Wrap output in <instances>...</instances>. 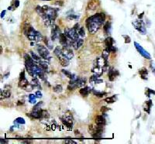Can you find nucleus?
Here are the masks:
<instances>
[{
  "instance_id": "nucleus-1",
  "label": "nucleus",
  "mask_w": 155,
  "mask_h": 144,
  "mask_svg": "<svg viewBox=\"0 0 155 144\" xmlns=\"http://www.w3.org/2000/svg\"><path fill=\"white\" fill-rule=\"evenodd\" d=\"M106 20L104 13H96L86 20V27L89 32L92 34H95L100 29L103 23Z\"/></svg>"
},
{
  "instance_id": "nucleus-2",
  "label": "nucleus",
  "mask_w": 155,
  "mask_h": 144,
  "mask_svg": "<svg viewBox=\"0 0 155 144\" xmlns=\"http://www.w3.org/2000/svg\"><path fill=\"white\" fill-rule=\"evenodd\" d=\"M23 33H24L25 36L30 41L37 42V41H40L42 39V35L40 34V33L34 30V28L33 26H30L29 24H25L24 25Z\"/></svg>"
},
{
  "instance_id": "nucleus-3",
  "label": "nucleus",
  "mask_w": 155,
  "mask_h": 144,
  "mask_svg": "<svg viewBox=\"0 0 155 144\" xmlns=\"http://www.w3.org/2000/svg\"><path fill=\"white\" fill-rule=\"evenodd\" d=\"M54 53L57 56V59H58L59 62L60 64L62 65L63 67H68L69 65V59L66 57L64 55L62 51V49L60 48L59 47H57L55 48V50H54Z\"/></svg>"
},
{
  "instance_id": "nucleus-4",
  "label": "nucleus",
  "mask_w": 155,
  "mask_h": 144,
  "mask_svg": "<svg viewBox=\"0 0 155 144\" xmlns=\"http://www.w3.org/2000/svg\"><path fill=\"white\" fill-rule=\"evenodd\" d=\"M18 86L20 88H22V89H24L26 92H31L33 89V88H34L33 85L31 83H30L26 78L20 79L18 83Z\"/></svg>"
},
{
  "instance_id": "nucleus-5",
  "label": "nucleus",
  "mask_w": 155,
  "mask_h": 144,
  "mask_svg": "<svg viewBox=\"0 0 155 144\" xmlns=\"http://www.w3.org/2000/svg\"><path fill=\"white\" fill-rule=\"evenodd\" d=\"M37 51H38V54L40 57L43 58L44 60H50V52H49L48 49L45 47L44 46L38 45V47H37Z\"/></svg>"
},
{
  "instance_id": "nucleus-6",
  "label": "nucleus",
  "mask_w": 155,
  "mask_h": 144,
  "mask_svg": "<svg viewBox=\"0 0 155 144\" xmlns=\"http://www.w3.org/2000/svg\"><path fill=\"white\" fill-rule=\"evenodd\" d=\"M133 26H134V28L138 31V32L140 33L141 34H144L147 33V30H146L145 27V24L142 21V20H135L132 23Z\"/></svg>"
},
{
  "instance_id": "nucleus-7",
  "label": "nucleus",
  "mask_w": 155,
  "mask_h": 144,
  "mask_svg": "<svg viewBox=\"0 0 155 144\" xmlns=\"http://www.w3.org/2000/svg\"><path fill=\"white\" fill-rule=\"evenodd\" d=\"M65 33L69 39L71 40H79V32L77 31L76 29L73 28H67L65 30Z\"/></svg>"
},
{
  "instance_id": "nucleus-8",
  "label": "nucleus",
  "mask_w": 155,
  "mask_h": 144,
  "mask_svg": "<svg viewBox=\"0 0 155 144\" xmlns=\"http://www.w3.org/2000/svg\"><path fill=\"white\" fill-rule=\"evenodd\" d=\"M43 9L44 10V13L47 16H48L53 20H55L57 15V10L56 9L51 8V7L48 6H43Z\"/></svg>"
},
{
  "instance_id": "nucleus-9",
  "label": "nucleus",
  "mask_w": 155,
  "mask_h": 144,
  "mask_svg": "<svg viewBox=\"0 0 155 144\" xmlns=\"http://www.w3.org/2000/svg\"><path fill=\"white\" fill-rule=\"evenodd\" d=\"M51 27H52V29H51V40L55 41L57 39L59 38L61 33H60V28L57 25L54 24Z\"/></svg>"
},
{
  "instance_id": "nucleus-10",
  "label": "nucleus",
  "mask_w": 155,
  "mask_h": 144,
  "mask_svg": "<svg viewBox=\"0 0 155 144\" xmlns=\"http://www.w3.org/2000/svg\"><path fill=\"white\" fill-rule=\"evenodd\" d=\"M134 45H135V47H136V49L137 50V51H138V52H139L140 54L143 57L146 58V59H151V54L147 52V50H144V49H143V48L142 47H141L140 45L138 44V43L135 42V43H134Z\"/></svg>"
},
{
  "instance_id": "nucleus-11",
  "label": "nucleus",
  "mask_w": 155,
  "mask_h": 144,
  "mask_svg": "<svg viewBox=\"0 0 155 144\" xmlns=\"http://www.w3.org/2000/svg\"><path fill=\"white\" fill-rule=\"evenodd\" d=\"M62 51L64 55H65L68 59H69V60H71V59L74 57V53H73V51L71 50V49L70 47H68V46L64 47L62 49Z\"/></svg>"
},
{
  "instance_id": "nucleus-12",
  "label": "nucleus",
  "mask_w": 155,
  "mask_h": 144,
  "mask_svg": "<svg viewBox=\"0 0 155 144\" xmlns=\"http://www.w3.org/2000/svg\"><path fill=\"white\" fill-rule=\"evenodd\" d=\"M61 121H62L63 124L65 125V126H67L68 128L72 129L73 120L71 116H65V118L61 119Z\"/></svg>"
},
{
  "instance_id": "nucleus-13",
  "label": "nucleus",
  "mask_w": 155,
  "mask_h": 144,
  "mask_svg": "<svg viewBox=\"0 0 155 144\" xmlns=\"http://www.w3.org/2000/svg\"><path fill=\"white\" fill-rule=\"evenodd\" d=\"M119 74V73L118 71L115 70V69H113V68H110L109 70V72H108V76H109V81H114L116 77L118 76Z\"/></svg>"
},
{
  "instance_id": "nucleus-14",
  "label": "nucleus",
  "mask_w": 155,
  "mask_h": 144,
  "mask_svg": "<svg viewBox=\"0 0 155 144\" xmlns=\"http://www.w3.org/2000/svg\"><path fill=\"white\" fill-rule=\"evenodd\" d=\"M106 123V119L104 118V116H97L95 117V124L98 125V126H104Z\"/></svg>"
},
{
  "instance_id": "nucleus-15",
  "label": "nucleus",
  "mask_w": 155,
  "mask_h": 144,
  "mask_svg": "<svg viewBox=\"0 0 155 144\" xmlns=\"http://www.w3.org/2000/svg\"><path fill=\"white\" fill-rule=\"evenodd\" d=\"M92 71L94 73V74H97V75H99V76H101V75H103V68H101V67L98 66L96 64H94L93 65V68L92 69Z\"/></svg>"
},
{
  "instance_id": "nucleus-16",
  "label": "nucleus",
  "mask_w": 155,
  "mask_h": 144,
  "mask_svg": "<svg viewBox=\"0 0 155 144\" xmlns=\"http://www.w3.org/2000/svg\"><path fill=\"white\" fill-rule=\"evenodd\" d=\"M24 60H25V64L30 65V66H33V65L35 64L34 63L35 60H33L32 57H30L28 54H24Z\"/></svg>"
},
{
  "instance_id": "nucleus-17",
  "label": "nucleus",
  "mask_w": 155,
  "mask_h": 144,
  "mask_svg": "<svg viewBox=\"0 0 155 144\" xmlns=\"http://www.w3.org/2000/svg\"><path fill=\"white\" fill-rule=\"evenodd\" d=\"M68 36L65 35V33H60V36H59V41L60 44L62 45L63 47L68 46Z\"/></svg>"
},
{
  "instance_id": "nucleus-18",
  "label": "nucleus",
  "mask_w": 155,
  "mask_h": 144,
  "mask_svg": "<svg viewBox=\"0 0 155 144\" xmlns=\"http://www.w3.org/2000/svg\"><path fill=\"white\" fill-rule=\"evenodd\" d=\"M84 44V40L82 39H79L77 40H72V46L74 47L75 50H78L82 46V44Z\"/></svg>"
},
{
  "instance_id": "nucleus-19",
  "label": "nucleus",
  "mask_w": 155,
  "mask_h": 144,
  "mask_svg": "<svg viewBox=\"0 0 155 144\" xmlns=\"http://www.w3.org/2000/svg\"><path fill=\"white\" fill-rule=\"evenodd\" d=\"M0 95H1V100L4 99V98H8L11 96V92L8 89H5V90H2L1 89L0 91Z\"/></svg>"
},
{
  "instance_id": "nucleus-20",
  "label": "nucleus",
  "mask_w": 155,
  "mask_h": 144,
  "mask_svg": "<svg viewBox=\"0 0 155 144\" xmlns=\"http://www.w3.org/2000/svg\"><path fill=\"white\" fill-rule=\"evenodd\" d=\"M113 44H114V40H113V39L112 38V37H110V36L107 37V38L105 40V45L106 47V49L109 50V49H110L111 47H113Z\"/></svg>"
},
{
  "instance_id": "nucleus-21",
  "label": "nucleus",
  "mask_w": 155,
  "mask_h": 144,
  "mask_svg": "<svg viewBox=\"0 0 155 144\" xmlns=\"http://www.w3.org/2000/svg\"><path fill=\"white\" fill-rule=\"evenodd\" d=\"M75 81H76V84L78 88H82L85 84L86 83V79L85 78H77L75 79Z\"/></svg>"
},
{
  "instance_id": "nucleus-22",
  "label": "nucleus",
  "mask_w": 155,
  "mask_h": 144,
  "mask_svg": "<svg viewBox=\"0 0 155 144\" xmlns=\"http://www.w3.org/2000/svg\"><path fill=\"white\" fill-rule=\"evenodd\" d=\"M139 74L142 79H143V80H147V78H147V77H148V71H147V70L145 68H141L140 70L139 71Z\"/></svg>"
},
{
  "instance_id": "nucleus-23",
  "label": "nucleus",
  "mask_w": 155,
  "mask_h": 144,
  "mask_svg": "<svg viewBox=\"0 0 155 144\" xmlns=\"http://www.w3.org/2000/svg\"><path fill=\"white\" fill-rule=\"evenodd\" d=\"M80 94L83 96V97H87L89 95V94L91 92V88L89 87H85L80 89Z\"/></svg>"
},
{
  "instance_id": "nucleus-24",
  "label": "nucleus",
  "mask_w": 155,
  "mask_h": 144,
  "mask_svg": "<svg viewBox=\"0 0 155 144\" xmlns=\"http://www.w3.org/2000/svg\"><path fill=\"white\" fill-rule=\"evenodd\" d=\"M37 63H38L39 66L44 70V72L48 71V64H47V62L44 61V60H40V61H38Z\"/></svg>"
},
{
  "instance_id": "nucleus-25",
  "label": "nucleus",
  "mask_w": 155,
  "mask_h": 144,
  "mask_svg": "<svg viewBox=\"0 0 155 144\" xmlns=\"http://www.w3.org/2000/svg\"><path fill=\"white\" fill-rule=\"evenodd\" d=\"M152 105H153V102H152V101L151 100L147 101V102H146L145 106H144L143 109H144V111L147 112L148 114H150V110H151V108L152 107Z\"/></svg>"
},
{
  "instance_id": "nucleus-26",
  "label": "nucleus",
  "mask_w": 155,
  "mask_h": 144,
  "mask_svg": "<svg viewBox=\"0 0 155 144\" xmlns=\"http://www.w3.org/2000/svg\"><path fill=\"white\" fill-rule=\"evenodd\" d=\"M103 30L104 32L106 34H109L111 33V23L110 22H106L103 26Z\"/></svg>"
},
{
  "instance_id": "nucleus-27",
  "label": "nucleus",
  "mask_w": 155,
  "mask_h": 144,
  "mask_svg": "<svg viewBox=\"0 0 155 144\" xmlns=\"http://www.w3.org/2000/svg\"><path fill=\"white\" fill-rule=\"evenodd\" d=\"M62 72H63V73H64V74H65V75H66L67 77H68V78H70L71 80H75V79H76V78H75V74H71V72H69L68 71L63 69Z\"/></svg>"
},
{
  "instance_id": "nucleus-28",
  "label": "nucleus",
  "mask_w": 155,
  "mask_h": 144,
  "mask_svg": "<svg viewBox=\"0 0 155 144\" xmlns=\"http://www.w3.org/2000/svg\"><path fill=\"white\" fill-rule=\"evenodd\" d=\"M31 84L33 85V87H34V88H38L39 89H41V86H40V82H39V80L36 78V77L33 78L32 83H31Z\"/></svg>"
},
{
  "instance_id": "nucleus-29",
  "label": "nucleus",
  "mask_w": 155,
  "mask_h": 144,
  "mask_svg": "<svg viewBox=\"0 0 155 144\" xmlns=\"http://www.w3.org/2000/svg\"><path fill=\"white\" fill-rule=\"evenodd\" d=\"M53 91L55 92V93H61L63 92V87L60 85V84H57L55 85L54 88H53Z\"/></svg>"
},
{
  "instance_id": "nucleus-30",
  "label": "nucleus",
  "mask_w": 155,
  "mask_h": 144,
  "mask_svg": "<svg viewBox=\"0 0 155 144\" xmlns=\"http://www.w3.org/2000/svg\"><path fill=\"white\" fill-rule=\"evenodd\" d=\"M92 92H93V94L95 95V96H97V97H99V98H103V96H105V95H107L106 92H98V91L95 90V89H94V90H93Z\"/></svg>"
},
{
  "instance_id": "nucleus-31",
  "label": "nucleus",
  "mask_w": 155,
  "mask_h": 144,
  "mask_svg": "<svg viewBox=\"0 0 155 144\" xmlns=\"http://www.w3.org/2000/svg\"><path fill=\"white\" fill-rule=\"evenodd\" d=\"M116 97V95H113V96H111V97H109V98H105V99H104V101H105L106 102H107V103H109V104H111V103H113V102H115Z\"/></svg>"
},
{
  "instance_id": "nucleus-32",
  "label": "nucleus",
  "mask_w": 155,
  "mask_h": 144,
  "mask_svg": "<svg viewBox=\"0 0 155 144\" xmlns=\"http://www.w3.org/2000/svg\"><path fill=\"white\" fill-rule=\"evenodd\" d=\"M36 95H34L33 94H30V95H29V100H30V103H32V104H36Z\"/></svg>"
},
{
  "instance_id": "nucleus-33",
  "label": "nucleus",
  "mask_w": 155,
  "mask_h": 144,
  "mask_svg": "<svg viewBox=\"0 0 155 144\" xmlns=\"http://www.w3.org/2000/svg\"><path fill=\"white\" fill-rule=\"evenodd\" d=\"M36 11L40 16H42L43 14H44V9H43V7H40V6H36Z\"/></svg>"
},
{
  "instance_id": "nucleus-34",
  "label": "nucleus",
  "mask_w": 155,
  "mask_h": 144,
  "mask_svg": "<svg viewBox=\"0 0 155 144\" xmlns=\"http://www.w3.org/2000/svg\"><path fill=\"white\" fill-rule=\"evenodd\" d=\"M109 51L108 50H103V54H102V57H103L105 60H108V57H109Z\"/></svg>"
},
{
  "instance_id": "nucleus-35",
  "label": "nucleus",
  "mask_w": 155,
  "mask_h": 144,
  "mask_svg": "<svg viewBox=\"0 0 155 144\" xmlns=\"http://www.w3.org/2000/svg\"><path fill=\"white\" fill-rule=\"evenodd\" d=\"M30 54H31V57H32L33 59V60H34L35 61H36V62H38V61H40V57L37 56V55H36V54H35V53L33 52V51H31V52H30Z\"/></svg>"
},
{
  "instance_id": "nucleus-36",
  "label": "nucleus",
  "mask_w": 155,
  "mask_h": 144,
  "mask_svg": "<svg viewBox=\"0 0 155 144\" xmlns=\"http://www.w3.org/2000/svg\"><path fill=\"white\" fill-rule=\"evenodd\" d=\"M15 122L18 123V124H25V120L23 118L19 117V118L16 119V120H15Z\"/></svg>"
},
{
  "instance_id": "nucleus-37",
  "label": "nucleus",
  "mask_w": 155,
  "mask_h": 144,
  "mask_svg": "<svg viewBox=\"0 0 155 144\" xmlns=\"http://www.w3.org/2000/svg\"><path fill=\"white\" fill-rule=\"evenodd\" d=\"M109 110H110V108H107V107H106V106H103V107H101L100 111L103 115L106 114V112H108Z\"/></svg>"
},
{
  "instance_id": "nucleus-38",
  "label": "nucleus",
  "mask_w": 155,
  "mask_h": 144,
  "mask_svg": "<svg viewBox=\"0 0 155 144\" xmlns=\"http://www.w3.org/2000/svg\"><path fill=\"white\" fill-rule=\"evenodd\" d=\"M79 36H85V30H84L83 27H80V28L79 29Z\"/></svg>"
},
{
  "instance_id": "nucleus-39",
  "label": "nucleus",
  "mask_w": 155,
  "mask_h": 144,
  "mask_svg": "<svg viewBox=\"0 0 155 144\" xmlns=\"http://www.w3.org/2000/svg\"><path fill=\"white\" fill-rule=\"evenodd\" d=\"M123 37L125 39V44H130L131 42V39L128 35H123Z\"/></svg>"
},
{
  "instance_id": "nucleus-40",
  "label": "nucleus",
  "mask_w": 155,
  "mask_h": 144,
  "mask_svg": "<svg viewBox=\"0 0 155 144\" xmlns=\"http://www.w3.org/2000/svg\"><path fill=\"white\" fill-rule=\"evenodd\" d=\"M92 136L94 138H101L103 136V134H102V132H95V133L92 134Z\"/></svg>"
},
{
  "instance_id": "nucleus-41",
  "label": "nucleus",
  "mask_w": 155,
  "mask_h": 144,
  "mask_svg": "<svg viewBox=\"0 0 155 144\" xmlns=\"http://www.w3.org/2000/svg\"><path fill=\"white\" fill-rule=\"evenodd\" d=\"M151 94L155 95V92L153 90H151V89H150V88H147V92H146V95H147V97H150Z\"/></svg>"
},
{
  "instance_id": "nucleus-42",
  "label": "nucleus",
  "mask_w": 155,
  "mask_h": 144,
  "mask_svg": "<svg viewBox=\"0 0 155 144\" xmlns=\"http://www.w3.org/2000/svg\"><path fill=\"white\" fill-rule=\"evenodd\" d=\"M44 41L45 44H46L47 46L48 47H50V48H52V47H51V44H50V43H49V41H48V39L47 38V37H44Z\"/></svg>"
},
{
  "instance_id": "nucleus-43",
  "label": "nucleus",
  "mask_w": 155,
  "mask_h": 144,
  "mask_svg": "<svg viewBox=\"0 0 155 144\" xmlns=\"http://www.w3.org/2000/svg\"><path fill=\"white\" fill-rule=\"evenodd\" d=\"M79 18V16H75V15H70V16H68V19L70 20H77V19Z\"/></svg>"
},
{
  "instance_id": "nucleus-44",
  "label": "nucleus",
  "mask_w": 155,
  "mask_h": 144,
  "mask_svg": "<svg viewBox=\"0 0 155 144\" xmlns=\"http://www.w3.org/2000/svg\"><path fill=\"white\" fill-rule=\"evenodd\" d=\"M35 95H36V98H42V93L40 92V91H36V93H35Z\"/></svg>"
},
{
  "instance_id": "nucleus-45",
  "label": "nucleus",
  "mask_w": 155,
  "mask_h": 144,
  "mask_svg": "<svg viewBox=\"0 0 155 144\" xmlns=\"http://www.w3.org/2000/svg\"><path fill=\"white\" fill-rule=\"evenodd\" d=\"M12 6H13L14 9L19 7V6H20V2H19V0H16V1H14V3H13Z\"/></svg>"
},
{
  "instance_id": "nucleus-46",
  "label": "nucleus",
  "mask_w": 155,
  "mask_h": 144,
  "mask_svg": "<svg viewBox=\"0 0 155 144\" xmlns=\"http://www.w3.org/2000/svg\"><path fill=\"white\" fill-rule=\"evenodd\" d=\"M64 143H76V142L74 140H64Z\"/></svg>"
},
{
  "instance_id": "nucleus-47",
  "label": "nucleus",
  "mask_w": 155,
  "mask_h": 144,
  "mask_svg": "<svg viewBox=\"0 0 155 144\" xmlns=\"http://www.w3.org/2000/svg\"><path fill=\"white\" fill-rule=\"evenodd\" d=\"M26 78V77H25V72L23 71L21 72L20 74V79H21V78Z\"/></svg>"
},
{
  "instance_id": "nucleus-48",
  "label": "nucleus",
  "mask_w": 155,
  "mask_h": 144,
  "mask_svg": "<svg viewBox=\"0 0 155 144\" xmlns=\"http://www.w3.org/2000/svg\"><path fill=\"white\" fill-rule=\"evenodd\" d=\"M74 28L76 29V30H79V29L80 28V27H79V23H76V24H75V26H74Z\"/></svg>"
},
{
  "instance_id": "nucleus-49",
  "label": "nucleus",
  "mask_w": 155,
  "mask_h": 144,
  "mask_svg": "<svg viewBox=\"0 0 155 144\" xmlns=\"http://www.w3.org/2000/svg\"><path fill=\"white\" fill-rule=\"evenodd\" d=\"M5 14H6V11H2V13H1V17H2V18H3V17L5 16Z\"/></svg>"
},
{
  "instance_id": "nucleus-50",
  "label": "nucleus",
  "mask_w": 155,
  "mask_h": 144,
  "mask_svg": "<svg viewBox=\"0 0 155 144\" xmlns=\"http://www.w3.org/2000/svg\"><path fill=\"white\" fill-rule=\"evenodd\" d=\"M8 143L6 140H2V139H1V143Z\"/></svg>"
},
{
  "instance_id": "nucleus-51",
  "label": "nucleus",
  "mask_w": 155,
  "mask_h": 144,
  "mask_svg": "<svg viewBox=\"0 0 155 144\" xmlns=\"http://www.w3.org/2000/svg\"><path fill=\"white\" fill-rule=\"evenodd\" d=\"M23 143H31V141H30V140H25V141H23Z\"/></svg>"
},
{
  "instance_id": "nucleus-52",
  "label": "nucleus",
  "mask_w": 155,
  "mask_h": 144,
  "mask_svg": "<svg viewBox=\"0 0 155 144\" xmlns=\"http://www.w3.org/2000/svg\"><path fill=\"white\" fill-rule=\"evenodd\" d=\"M143 12H142L141 14L139 15V19H142V17H143Z\"/></svg>"
},
{
  "instance_id": "nucleus-53",
  "label": "nucleus",
  "mask_w": 155,
  "mask_h": 144,
  "mask_svg": "<svg viewBox=\"0 0 155 144\" xmlns=\"http://www.w3.org/2000/svg\"><path fill=\"white\" fill-rule=\"evenodd\" d=\"M44 1H50V0H44Z\"/></svg>"
}]
</instances>
